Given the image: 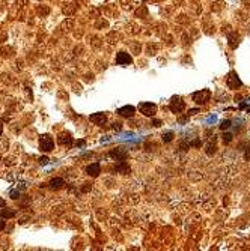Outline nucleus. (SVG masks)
I'll return each instance as SVG.
<instances>
[{"label":"nucleus","instance_id":"obj_4","mask_svg":"<svg viewBox=\"0 0 250 251\" xmlns=\"http://www.w3.org/2000/svg\"><path fill=\"white\" fill-rule=\"evenodd\" d=\"M209 96H211L209 90L208 89H204L202 92H196V93H193V101L198 102V104H205L207 101H209Z\"/></svg>","mask_w":250,"mask_h":251},{"label":"nucleus","instance_id":"obj_9","mask_svg":"<svg viewBox=\"0 0 250 251\" xmlns=\"http://www.w3.org/2000/svg\"><path fill=\"white\" fill-rule=\"evenodd\" d=\"M89 119H90V122H93L95 125H104L106 121H107V117H106L104 113H93V114H90Z\"/></svg>","mask_w":250,"mask_h":251},{"label":"nucleus","instance_id":"obj_22","mask_svg":"<svg viewBox=\"0 0 250 251\" xmlns=\"http://www.w3.org/2000/svg\"><path fill=\"white\" fill-rule=\"evenodd\" d=\"M152 125H154V126H160V125H161V121H158V119H154V121H152Z\"/></svg>","mask_w":250,"mask_h":251},{"label":"nucleus","instance_id":"obj_17","mask_svg":"<svg viewBox=\"0 0 250 251\" xmlns=\"http://www.w3.org/2000/svg\"><path fill=\"white\" fill-rule=\"evenodd\" d=\"M214 152H215V146L214 144H208L207 146V155L211 157V155H214Z\"/></svg>","mask_w":250,"mask_h":251},{"label":"nucleus","instance_id":"obj_3","mask_svg":"<svg viewBox=\"0 0 250 251\" xmlns=\"http://www.w3.org/2000/svg\"><path fill=\"white\" fill-rule=\"evenodd\" d=\"M169 108H170V111H172V113H181V111L185 108V102H184L181 98L173 96V98H172V101H170Z\"/></svg>","mask_w":250,"mask_h":251},{"label":"nucleus","instance_id":"obj_12","mask_svg":"<svg viewBox=\"0 0 250 251\" xmlns=\"http://www.w3.org/2000/svg\"><path fill=\"white\" fill-rule=\"evenodd\" d=\"M63 185H65V180L62 177H54V179L50 180V188H53V190H59Z\"/></svg>","mask_w":250,"mask_h":251},{"label":"nucleus","instance_id":"obj_6","mask_svg":"<svg viewBox=\"0 0 250 251\" xmlns=\"http://www.w3.org/2000/svg\"><path fill=\"white\" fill-rule=\"evenodd\" d=\"M133 62V59H131V56L128 54V53H125V51H119L118 54H116V63L118 65H122V66H125V65H130Z\"/></svg>","mask_w":250,"mask_h":251},{"label":"nucleus","instance_id":"obj_19","mask_svg":"<svg viewBox=\"0 0 250 251\" xmlns=\"http://www.w3.org/2000/svg\"><path fill=\"white\" fill-rule=\"evenodd\" d=\"M2 51H3V56H5V57H11V56H12V53H11L12 50H11V48H3Z\"/></svg>","mask_w":250,"mask_h":251},{"label":"nucleus","instance_id":"obj_2","mask_svg":"<svg viewBox=\"0 0 250 251\" xmlns=\"http://www.w3.org/2000/svg\"><path fill=\"white\" fill-rule=\"evenodd\" d=\"M54 147V141L50 135H42L39 138V149L42 152H51Z\"/></svg>","mask_w":250,"mask_h":251},{"label":"nucleus","instance_id":"obj_1","mask_svg":"<svg viewBox=\"0 0 250 251\" xmlns=\"http://www.w3.org/2000/svg\"><path fill=\"white\" fill-rule=\"evenodd\" d=\"M139 110L143 116H154L155 111H157V105L152 104V102H140L139 104Z\"/></svg>","mask_w":250,"mask_h":251},{"label":"nucleus","instance_id":"obj_26","mask_svg":"<svg viewBox=\"0 0 250 251\" xmlns=\"http://www.w3.org/2000/svg\"><path fill=\"white\" fill-rule=\"evenodd\" d=\"M20 3H21V6H24V5L27 3V0H18V5H20Z\"/></svg>","mask_w":250,"mask_h":251},{"label":"nucleus","instance_id":"obj_21","mask_svg":"<svg viewBox=\"0 0 250 251\" xmlns=\"http://www.w3.org/2000/svg\"><path fill=\"white\" fill-rule=\"evenodd\" d=\"M39 163H41V164H48V158H47V157H41V158H39Z\"/></svg>","mask_w":250,"mask_h":251},{"label":"nucleus","instance_id":"obj_14","mask_svg":"<svg viewBox=\"0 0 250 251\" xmlns=\"http://www.w3.org/2000/svg\"><path fill=\"white\" fill-rule=\"evenodd\" d=\"M0 216L2 218H12L15 216V210H11V209H0Z\"/></svg>","mask_w":250,"mask_h":251},{"label":"nucleus","instance_id":"obj_24","mask_svg":"<svg viewBox=\"0 0 250 251\" xmlns=\"http://www.w3.org/2000/svg\"><path fill=\"white\" fill-rule=\"evenodd\" d=\"M3 229H5V221H3V220H0V232H2Z\"/></svg>","mask_w":250,"mask_h":251},{"label":"nucleus","instance_id":"obj_10","mask_svg":"<svg viewBox=\"0 0 250 251\" xmlns=\"http://www.w3.org/2000/svg\"><path fill=\"white\" fill-rule=\"evenodd\" d=\"M86 173H87L89 176H93V177H96V176L101 173V166H100L98 163L89 164V166L86 167Z\"/></svg>","mask_w":250,"mask_h":251},{"label":"nucleus","instance_id":"obj_20","mask_svg":"<svg viewBox=\"0 0 250 251\" xmlns=\"http://www.w3.org/2000/svg\"><path fill=\"white\" fill-rule=\"evenodd\" d=\"M188 144H190V146H196V147H199V146H202V141H201V140H193V141H190Z\"/></svg>","mask_w":250,"mask_h":251},{"label":"nucleus","instance_id":"obj_18","mask_svg":"<svg viewBox=\"0 0 250 251\" xmlns=\"http://www.w3.org/2000/svg\"><path fill=\"white\" fill-rule=\"evenodd\" d=\"M228 128H231V121H223L221 122V125H220V129H228Z\"/></svg>","mask_w":250,"mask_h":251},{"label":"nucleus","instance_id":"obj_16","mask_svg":"<svg viewBox=\"0 0 250 251\" xmlns=\"http://www.w3.org/2000/svg\"><path fill=\"white\" fill-rule=\"evenodd\" d=\"M232 137H234V135H232L231 132H226V134H223V141L228 144V143H231V141H232Z\"/></svg>","mask_w":250,"mask_h":251},{"label":"nucleus","instance_id":"obj_23","mask_svg":"<svg viewBox=\"0 0 250 251\" xmlns=\"http://www.w3.org/2000/svg\"><path fill=\"white\" fill-rule=\"evenodd\" d=\"M11 197H12V199H18V197H20V194H18L17 191H12V193H11Z\"/></svg>","mask_w":250,"mask_h":251},{"label":"nucleus","instance_id":"obj_7","mask_svg":"<svg viewBox=\"0 0 250 251\" xmlns=\"http://www.w3.org/2000/svg\"><path fill=\"white\" fill-rule=\"evenodd\" d=\"M110 157H112V158H115L116 161H124L125 158L128 157V152L124 150L122 147H118V149H113V150L110 152Z\"/></svg>","mask_w":250,"mask_h":251},{"label":"nucleus","instance_id":"obj_11","mask_svg":"<svg viewBox=\"0 0 250 251\" xmlns=\"http://www.w3.org/2000/svg\"><path fill=\"white\" fill-rule=\"evenodd\" d=\"M57 141H59V144H65V146H68V144L73 143V138H71V135H69L68 132H62V134L57 137Z\"/></svg>","mask_w":250,"mask_h":251},{"label":"nucleus","instance_id":"obj_5","mask_svg":"<svg viewBox=\"0 0 250 251\" xmlns=\"http://www.w3.org/2000/svg\"><path fill=\"white\" fill-rule=\"evenodd\" d=\"M226 84H228V87H229V89H237V87H240L243 83H241V80L238 78V75H237L235 72H231V74L228 75Z\"/></svg>","mask_w":250,"mask_h":251},{"label":"nucleus","instance_id":"obj_15","mask_svg":"<svg viewBox=\"0 0 250 251\" xmlns=\"http://www.w3.org/2000/svg\"><path fill=\"white\" fill-rule=\"evenodd\" d=\"M172 138H173V132L172 131H167V132L163 134V141L169 143V141H172Z\"/></svg>","mask_w":250,"mask_h":251},{"label":"nucleus","instance_id":"obj_25","mask_svg":"<svg viewBox=\"0 0 250 251\" xmlns=\"http://www.w3.org/2000/svg\"><path fill=\"white\" fill-rule=\"evenodd\" d=\"M113 128L119 131V129H121V124H113Z\"/></svg>","mask_w":250,"mask_h":251},{"label":"nucleus","instance_id":"obj_13","mask_svg":"<svg viewBox=\"0 0 250 251\" xmlns=\"http://www.w3.org/2000/svg\"><path fill=\"white\" fill-rule=\"evenodd\" d=\"M115 171H119L122 174H127V173H130V167H128V164H125L124 161H119L115 166Z\"/></svg>","mask_w":250,"mask_h":251},{"label":"nucleus","instance_id":"obj_27","mask_svg":"<svg viewBox=\"0 0 250 251\" xmlns=\"http://www.w3.org/2000/svg\"><path fill=\"white\" fill-rule=\"evenodd\" d=\"M2 132H3V126H2V124H0V135H2Z\"/></svg>","mask_w":250,"mask_h":251},{"label":"nucleus","instance_id":"obj_28","mask_svg":"<svg viewBox=\"0 0 250 251\" xmlns=\"http://www.w3.org/2000/svg\"><path fill=\"white\" fill-rule=\"evenodd\" d=\"M247 111H249V113H250V107H249V108H247Z\"/></svg>","mask_w":250,"mask_h":251},{"label":"nucleus","instance_id":"obj_8","mask_svg":"<svg viewBox=\"0 0 250 251\" xmlns=\"http://www.w3.org/2000/svg\"><path fill=\"white\" fill-rule=\"evenodd\" d=\"M134 113H136V108L133 105H124L118 110V114L122 116V117H133Z\"/></svg>","mask_w":250,"mask_h":251}]
</instances>
